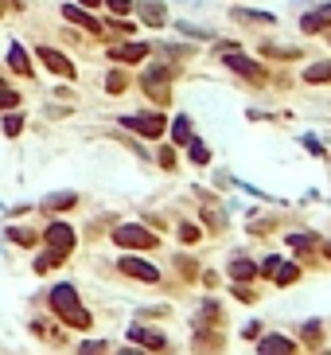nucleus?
<instances>
[{
	"instance_id": "25",
	"label": "nucleus",
	"mask_w": 331,
	"mask_h": 355,
	"mask_svg": "<svg viewBox=\"0 0 331 355\" xmlns=\"http://www.w3.org/2000/svg\"><path fill=\"white\" fill-rule=\"evenodd\" d=\"M12 106H20V98H16V90H8V86L0 82V110H12Z\"/></svg>"
},
{
	"instance_id": "14",
	"label": "nucleus",
	"mask_w": 331,
	"mask_h": 355,
	"mask_svg": "<svg viewBox=\"0 0 331 355\" xmlns=\"http://www.w3.org/2000/svg\"><path fill=\"white\" fill-rule=\"evenodd\" d=\"M62 16H67V20H74V24H82L86 32H102V27H98V20H94V16L78 12V4H67V8H62Z\"/></svg>"
},
{
	"instance_id": "11",
	"label": "nucleus",
	"mask_w": 331,
	"mask_h": 355,
	"mask_svg": "<svg viewBox=\"0 0 331 355\" xmlns=\"http://www.w3.org/2000/svg\"><path fill=\"white\" fill-rule=\"evenodd\" d=\"M141 20H144V24H152V27H160V24H164V4H160V0H144V4H141Z\"/></svg>"
},
{
	"instance_id": "6",
	"label": "nucleus",
	"mask_w": 331,
	"mask_h": 355,
	"mask_svg": "<svg viewBox=\"0 0 331 355\" xmlns=\"http://www.w3.org/2000/svg\"><path fill=\"white\" fill-rule=\"evenodd\" d=\"M125 129H137L144 137H160L164 133V117L160 113H137V117H125Z\"/></svg>"
},
{
	"instance_id": "3",
	"label": "nucleus",
	"mask_w": 331,
	"mask_h": 355,
	"mask_svg": "<svg viewBox=\"0 0 331 355\" xmlns=\"http://www.w3.org/2000/svg\"><path fill=\"white\" fill-rule=\"evenodd\" d=\"M168 78H172L168 67H152V71L144 74V94H148L156 106H168V98H172V94H168Z\"/></svg>"
},
{
	"instance_id": "10",
	"label": "nucleus",
	"mask_w": 331,
	"mask_h": 355,
	"mask_svg": "<svg viewBox=\"0 0 331 355\" xmlns=\"http://www.w3.org/2000/svg\"><path fill=\"white\" fill-rule=\"evenodd\" d=\"M258 352H261V355H277V352L288 355V352H296V343L288 340V336H269V340L258 343Z\"/></svg>"
},
{
	"instance_id": "30",
	"label": "nucleus",
	"mask_w": 331,
	"mask_h": 355,
	"mask_svg": "<svg viewBox=\"0 0 331 355\" xmlns=\"http://www.w3.org/2000/svg\"><path fill=\"white\" fill-rule=\"evenodd\" d=\"M304 340H308V343L319 340V324H316V320H312V324H304Z\"/></svg>"
},
{
	"instance_id": "21",
	"label": "nucleus",
	"mask_w": 331,
	"mask_h": 355,
	"mask_svg": "<svg viewBox=\"0 0 331 355\" xmlns=\"http://www.w3.org/2000/svg\"><path fill=\"white\" fill-rule=\"evenodd\" d=\"M55 266H62V254H55V250H47V254H39V262H36V270H39V273L55 270Z\"/></svg>"
},
{
	"instance_id": "13",
	"label": "nucleus",
	"mask_w": 331,
	"mask_h": 355,
	"mask_svg": "<svg viewBox=\"0 0 331 355\" xmlns=\"http://www.w3.org/2000/svg\"><path fill=\"white\" fill-rule=\"evenodd\" d=\"M328 20H331V4H323L316 16H304V20H300V27H304V32H323V27H328Z\"/></svg>"
},
{
	"instance_id": "15",
	"label": "nucleus",
	"mask_w": 331,
	"mask_h": 355,
	"mask_svg": "<svg viewBox=\"0 0 331 355\" xmlns=\"http://www.w3.org/2000/svg\"><path fill=\"white\" fill-rule=\"evenodd\" d=\"M74 203H78L74 192H55V196L43 199V207H51V211H67V207H74Z\"/></svg>"
},
{
	"instance_id": "35",
	"label": "nucleus",
	"mask_w": 331,
	"mask_h": 355,
	"mask_svg": "<svg viewBox=\"0 0 331 355\" xmlns=\"http://www.w3.org/2000/svg\"><path fill=\"white\" fill-rule=\"evenodd\" d=\"M273 231V222L269 219H261V222H253V234H269Z\"/></svg>"
},
{
	"instance_id": "7",
	"label": "nucleus",
	"mask_w": 331,
	"mask_h": 355,
	"mask_svg": "<svg viewBox=\"0 0 331 355\" xmlns=\"http://www.w3.org/2000/svg\"><path fill=\"white\" fill-rule=\"evenodd\" d=\"M117 266H121V273L141 277V282H156V277H160V273H156V266H148V262H141V257H121Z\"/></svg>"
},
{
	"instance_id": "12",
	"label": "nucleus",
	"mask_w": 331,
	"mask_h": 355,
	"mask_svg": "<svg viewBox=\"0 0 331 355\" xmlns=\"http://www.w3.org/2000/svg\"><path fill=\"white\" fill-rule=\"evenodd\" d=\"M129 340L144 343V347H152V352H160V347H164V336H160V332H148V328H133Z\"/></svg>"
},
{
	"instance_id": "37",
	"label": "nucleus",
	"mask_w": 331,
	"mask_h": 355,
	"mask_svg": "<svg viewBox=\"0 0 331 355\" xmlns=\"http://www.w3.org/2000/svg\"><path fill=\"white\" fill-rule=\"evenodd\" d=\"M82 4H90V8H94V4H98V0H82Z\"/></svg>"
},
{
	"instance_id": "26",
	"label": "nucleus",
	"mask_w": 331,
	"mask_h": 355,
	"mask_svg": "<svg viewBox=\"0 0 331 355\" xmlns=\"http://www.w3.org/2000/svg\"><path fill=\"white\" fill-rule=\"evenodd\" d=\"M20 129H24V117H20V113H12V117H4V133H8V137H16Z\"/></svg>"
},
{
	"instance_id": "22",
	"label": "nucleus",
	"mask_w": 331,
	"mask_h": 355,
	"mask_svg": "<svg viewBox=\"0 0 331 355\" xmlns=\"http://www.w3.org/2000/svg\"><path fill=\"white\" fill-rule=\"evenodd\" d=\"M125 86H129V78H125V74H121V71H109V78H106V90H109V94H121Z\"/></svg>"
},
{
	"instance_id": "32",
	"label": "nucleus",
	"mask_w": 331,
	"mask_h": 355,
	"mask_svg": "<svg viewBox=\"0 0 331 355\" xmlns=\"http://www.w3.org/2000/svg\"><path fill=\"white\" fill-rule=\"evenodd\" d=\"M109 12L125 16V12H129V0H109Z\"/></svg>"
},
{
	"instance_id": "31",
	"label": "nucleus",
	"mask_w": 331,
	"mask_h": 355,
	"mask_svg": "<svg viewBox=\"0 0 331 355\" xmlns=\"http://www.w3.org/2000/svg\"><path fill=\"white\" fill-rule=\"evenodd\" d=\"M160 164H164V168H176V152H172V148H160Z\"/></svg>"
},
{
	"instance_id": "27",
	"label": "nucleus",
	"mask_w": 331,
	"mask_h": 355,
	"mask_svg": "<svg viewBox=\"0 0 331 355\" xmlns=\"http://www.w3.org/2000/svg\"><path fill=\"white\" fill-rule=\"evenodd\" d=\"M8 238H12V242H20V246H32V242H36V234H32V231H8Z\"/></svg>"
},
{
	"instance_id": "19",
	"label": "nucleus",
	"mask_w": 331,
	"mask_h": 355,
	"mask_svg": "<svg viewBox=\"0 0 331 355\" xmlns=\"http://www.w3.org/2000/svg\"><path fill=\"white\" fill-rule=\"evenodd\" d=\"M172 141H176V145H187L191 141V122L187 117H176V125H172Z\"/></svg>"
},
{
	"instance_id": "34",
	"label": "nucleus",
	"mask_w": 331,
	"mask_h": 355,
	"mask_svg": "<svg viewBox=\"0 0 331 355\" xmlns=\"http://www.w3.org/2000/svg\"><path fill=\"white\" fill-rule=\"evenodd\" d=\"M234 297H238V301H253V293H249V289H246V285H242V282L234 285Z\"/></svg>"
},
{
	"instance_id": "28",
	"label": "nucleus",
	"mask_w": 331,
	"mask_h": 355,
	"mask_svg": "<svg viewBox=\"0 0 331 355\" xmlns=\"http://www.w3.org/2000/svg\"><path fill=\"white\" fill-rule=\"evenodd\" d=\"M179 238H183V242H195V238H199V227H195V222H183V227H179Z\"/></svg>"
},
{
	"instance_id": "17",
	"label": "nucleus",
	"mask_w": 331,
	"mask_h": 355,
	"mask_svg": "<svg viewBox=\"0 0 331 355\" xmlns=\"http://www.w3.org/2000/svg\"><path fill=\"white\" fill-rule=\"evenodd\" d=\"M230 273H234V282H253V273H258V266H253V262H246V257H234V266H230Z\"/></svg>"
},
{
	"instance_id": "33",
	"label": "nucleus",
	"mask_w": 331,
	"mask_h": 355,
	"mask_svg": "<svg viewBox=\"0 0 331 355\" xmlns=\"http://www.w3.org/2000/svg\"><path fill=\"white\" fill-rule=\"evenodd\" d=\"M265 55H281V59H293L296 51H288V47H273V43H269V47H265Z\"/></svg>"
},
{
	"instance_id": "29",
	"label": "nucleus",
	"mask_w": 331,
	"mask_h": 355,
	"mask_svg": "<svg viewBox=\"0 0 331 355\" xmlns=\"http://www.w3.org/2000/svg\"><path fill=\"white\" fill-rule=\"evenodd\" d=\"M203 219H207V227H222V211H214V207H207V211H203Z\"/></svg>"
},
{
	"instance_id": "4",
	"label": "nucleus",
	"mask_w": 331,
	"mask_h": 355,
	"mask_svg": "<svg viewBox=\"0 0 331 355\" xmlns=\"http://www.w3.org/2000/svg\"><path fill=\"white\" fill-rule=\"evenodd\" d=\"M47 250H55V254H62V257L74 250V231L67 222H51L47 227Z\"/></svg>"
},
{
	"instance_id": "18",
	"label": "nucleus",
	"mask_w": 331,
	"mask_h": 355,
	"mask_svg": "<svg viewBox=\"0 0 331 355\" xmlns=\"http://www.w3.org/2000/svg\"><path fill=\"white\" fill-rule=\"evenodd\" d=\"M308 82H331V62H312L304 71Z\"/></svg>"
},
{
	"instance_id": "23",
	"label": "nucleus",
	"mask_w": 331,
	"mask_h": 355,
	"mask_svg": "<svg viewBox=\"0 0 331 355\" xmlns=\"http://www.w3.org/2000/svg\"><path fill=\"white\" fill-rule=\"evenodd\" d=\"M288 246H293V250H312V246H316V234H288Z\"/></svg>"
},
{
	"instance_id": "9",
	"label": "nucleus",
	"mask_w": 331,
	"mask_h": 355,
	"mask_svg": "<svg viewBox=\"0 0 331 355\" xmlns=\"http://www.w3.org/2000/svg\"><path fill=\"white\" fill-rule=\"evenodd\" d=\"M144 55H148V43H117L109 51V59H117V62H141Z\"/></svg>"
},
{
	"instance_id": "38",
	"label": "nucleus",
	"mask_w": 331,
	"mask_h": 355,
	"mask_svg": "<svg viewBox=\"0 0 331 355\" xmlns=\"http://www.w3.org/2000/svg\"><path fill=\"white\" fill-rule=\"evenodd\" d=\"M0 16H4V0H0Z\"/></svg>"
},
{
	"instance_id": "36",
	"label": "nucleus",
	"mask_w": 331,
	"mask_h": 355,
	"mask_svg": "<svg viewBox=\"0 0 331 355\" xmlns=\"http://www.w3.org/2000/svg\"><path fill=\"white\" fill-rule=\"evenodd\" d=\"M323 254H328V257H331V242H328V246H323Z\"/></svg>"
},
{
	"instance_id": "8",
	"label": "nucleus",
	"mask_w": 331,
	"mask_h": 355,
	"mask_svg": "<svg viewBox=\"0 0 331 355\" xmlns=\"http://www.w3.org/2000/svg\"><path fill=\"white\" fill-rule=\"evenodd\" d=\"M226 67H230V71H238V74H246V78H253V82L265 74L253 59H246V55H234V51H226Z\"/></svg>"
},
{
	"instance_id": "2",
	"label": "nucleus",
	"mask_w": 331,
	"mask_h": 355,
	"mask_svg": "<svg viewBox=\"0 0 331 355\" xmlns=\"http://www.w3.org/2000/svg\"><path fill=\"white\" fill-rule=\"evenodd\" d=\"M113 242H117V246H133V250H152V246H156V234L144 231V227H137V222H129V227L113 231Z\"/></svg>"
},
{
	"instance_id": "16",
	"label": "nucleus",
	"mask_w": 331,
	"mask_h": 355,
	"mask_svg": "<svg viewBox=\"0 0 331 355\" xmlns=\"http://www.w3.org/2000/svg\"><path fill=\"white\" fill-rule=\"evenodd\" d=\"M8 67H12L16 74H32V62H27V55H24V47H20V43L8 51Z\"/></svg>"
},
{
	"instance_id": "1",
	"label": "nucleus",
	"mask_w": 331,
	"mask_h": 355,
	"mask_svg": "<svg viewBox=\"0 0 331 355\" xmlns=\"http://www.w3.org/2000/svg\"><path fill=\"white\" fill-rule=\"evenodd\" d=\"M51 305H55V312H59L71 328H90V312H86L82 305H78V293H74L71 285H55L51 289Z\"/></svg>"
},
{
	"instance_id": "24",
	"label": "nucleus",
	"mask_w": 331,
	"mask_h": 355,
	"mask_svg": "<svg viewBox=\"0 0 331 355\" xmlns=\"http://www.w3.org/2000/svg\"><path fill=\"white\" fill-rule=\"evenodd\" d=\"M187 145H191V160H195V164H207V160H211V152H207V145H199L195 137H191Z\"/></svg>"
},
{
	"instance_id": "20",
	"label": "nucleus",
	"mask_w": 331,
	"mask_h": 355,
	"mask_svg": "<svg viewBox=\"0 0 331 355\" xmlns=\"http://www.w3.org/2000/svg\"><path fill=\"white\" fill-rule=\"evenodd\" d=\"M296 277H300V270H296V266H284V262L273 270V282H277V285H293Z\"/></svg>"
},
{
	"instance_id": "5",
	"label": "nucleus",
	"mask_w": 331,
	"mask_h": 355,
	"mask_svg": "<svg viewBox=\"0 0 331 355\" xmlns=\"http://www.w3.org/2000/svg\"><path fill=\"white\" fill-rule=\"evenodd\" d=\"M39 62H43L47 71H55V74H59V78H74V62L67 59V55H59V51H55V47H47V43L39 47Z\"/></svg>"
}]
</instances>
